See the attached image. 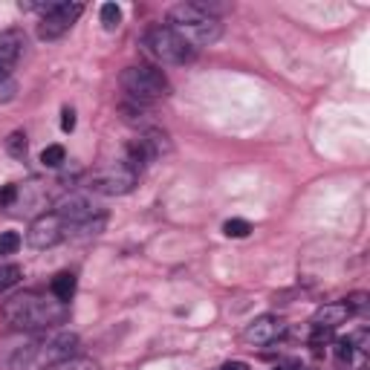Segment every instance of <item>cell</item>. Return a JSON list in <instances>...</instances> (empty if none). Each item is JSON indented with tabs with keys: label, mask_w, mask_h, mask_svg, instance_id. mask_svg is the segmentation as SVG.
Masks as SVG:
<instances>
[{
	"label": "cell",
	"mask_w": 370,
	"mask_h": 370,
	"mask_svg": "<svg viewBox=\"0 0 370 370\" xmlns=\"http://www.w3.org/2000/svg\"><path fill=\"white\" fill-rule=\"evenodd\" d=\"M76 350L79 336L70 330L23 333L0 341V364L4 370H49L64 359H72Z\"/></svg>",
	"instance_id": "6da1fadb"
},
{
	"label": "cell",
	"mask_w": 370,
	"mask_h": 370,
	"mask_svg": "<svg viewBox=\"0 0 370 370\" xmlns=\"http://www.w3.org/2000/svg\"><path fill=\"white\" fill-rule=\"evenodd\" d=\"M67 304L58 301L53 292L41 295L35 289L29 292H18L12 298L4 301L0 315L4 322L18 330V333H44V330H58L67 322Z\"/></svg>",
	"instance_id": "7a4b0ae2"
},
{
	"label": "cell",
	"mask_w": 370,
	"mask_h": 370,
	"mask_svg": "<svg viewBox=\"0 0 370 370\" xmlns=\"http://www.w3.org/2000/svg\"><path fill=\"white\" fill-rule=\"evenodd\" d=\"M165 27H171L180 38H185L194 49L214 44L220 38V32H223V23H220V18L214 15V9L209 4H180V6H174L168 12Z\"/></svg>",
	"instance_id": "3957f363"
},
{
	"label": "cell",
	"mask_w": 370,
	"mask_h": 370,
	"mask_svg": "<svg viewBox=\"0 0 370 370\" xmlns=\"http://www.w3.org/2000/svg\"><path fill=\"white\" fill-rule=\"evenodd\" d=\"M142 46L154 61L168 64V67H183V64H191L197 58V49L185 38H180L171 27H165V23L147 29L142 38Z\"/></svg>",
	"instance_id": "277c9868"
},
{
	"label": "cell",
	"mask_w": 370,
	"mask_h": 370,
	"mask_svg": "<svg viewBox=\"0 0 370 370\" xmlns=\"http://www.w3.org/2000/svg\"><path fill=\"white\" fill-rule=\"evenodd\" d=\"M121 87L133 98V102H157L171 93V84L165 79V72L151 67V64H136L121 72Z\"/></svg>",
	"instance_id": "5b68a950"
},
{
	"label": "cell",
	"mask_w": 370,
	"mask_h": 370,
	"mask_svg": "<svg viewBox=\"0 0 370 370\" xmlns=\"http://www.w3.org/2000/svg\"><path fill=\"white\" fill-rule=\"evenodd\" d=\"M139 174L131 171L125 162H116V165H107L102 171H95L93 180H90V188L98 191V194H110V197H119V194H128L133 191Z\"/></svg>",
	"instance_id": "8992f818"
},
{
	"label": "cell",
	"mask_w": 370,
	"mask_h": 370,
	"mask_svg": "<svg viewBox=\"0 0 370 370\" xmlns=\"http://www.w3.org/2000/svg\"><path fill=\"white\" fill-rule=\"evenodd\" d=\"M84 12L81 4H64V0H55L53 12H46L41 18V27H38V35L44 41H55L61 35H67L72 29V23L79 20V15Z\"/></svg>",
	"instance_id": "52a82bcc"
},
{
	"label": "cell",
	"mask_w": 370,
	"mask_h": 370,
	"mask_svg": "<svg viewBox=\"0 0 370 370\" xmlns=\"http://www.w3.org/2000/svg\"><path fill=\"white\" fill-rule=\"evenodd\" d=\"M67 237V223L55 214V211H49V214H41L32 220V226H29V246H35V249H49V246H55Z\"/></svg>",
	"instance_id": "ba28073f"
},
{
	"label": "cell",
	"mask_w": 370,
	"mask_h": 370,
	"mask_svg": "<svg viewBox=\"0 0 370 370\" xmlns=\"http://www.w3.org/2000/svg\"><path fill=\"white\" fill-rule=\"evenodd\" d=\"M284 333H286L284 318L260 315V318H255V322H249L243 327V341L252 344V348H269V344H275L278 338H284Z\"/></svg>",
	"instance_id": "9c48e42d"
},
{
	"label": "cell",
	"mask_w": 370,
	"mask_h": 370,
	"mask_svg": "<svg viewBox=\"0 0 370 370\" xmlns=\"http://www.w3.org/2000/svg\"><path fill=\"white\" fill-rule=\"evenodd\" d=\"M12 214H38L44 211L46 214V194L41 191L38 183H27V185H18V194H15V203L9 209ZM41 217V214H38Z\"/></svg>",
	"instance_id": "30bf717a"
},
{
	"label": "cell",
	"mask_w": 370,
	"mask_h": 370,
	"mask_svg": "<svg viewBox=\"0 0 370 370\" xmlns=\"http://www.w3.org/2000/svg\"><path fill=\"white\" fill-rule=\"evenodd\" d=\"M353 312H350V307L344 304V301H333V304H324L322 310H318L315 315H312V330H336V327H341L344 322H348Z\"/></svg>",
	"instance_id": "8fae6325"
},
{
	"label": "cell",
	"mask_w": 370,
	"mask_h": 370,
	"mask_svg": "<svg viewBox=\"0 0 370 370\" xmlns=\"http://www.w3.org/2000/svg\"><path fill=\"white\" fill-rule=\"evenodd\" d=\"M23 46H27V38L20 29H4L0 32V64L12 70L23 55Z\"/></svg>",
	"instance_id": "7c38bea8"
},
{
	"label": "cell",
	"mask_w": 370,
	"mask_h": 370,
	"mask_svg": "<svg viewBox=\"0 0 370 370\" xmlns=\"http://www.w3.org/2000/svg\"><path fill=\"white\" fill-rule=\"evenodd\" d=\"M139 142H142L145 154H147V159H151V162L171 151V139H168V133H162V131H157V128L145 131V133L139 136Z\"/></svg>",
	"instance_id": "4fadbf2b"
},
{
	"label": "cell",
	"mask_w": 370,
	"mask_h": 370,
	"mask_svg": "<svg viewBox=\"0 0 370 370\" xmlns=\"http://www.w3.org/2000/svg\"><path fill=\"white\" fill-rule=\"evenodd\" d=\"M49 292H53L58 301L67 304L72 295H76V275H72V272H58L53 278V284H49Z\"/></svg>",
	"instance_id": "5bb4252c"
},
{
	"label": "cell",
	"mask_w": 370,
	"mask_h": 370,
	"mask_svg": "<svg viewBox=\"0 0 370 370\" xmlns=\"http://www.w3.org/2000/svg\"><path fill=\"white\" fill-rule=\"evenodd\" d=\"M23 278V269L18 263H0V295L9 292L12 286H18Z\"/></svg>",
	"instance_id": "9a60e30c"
},
{
	"label": "cell",
	"mask_w": 370,
	"mask_h": 370,
	"mask_svg": "<svg viewBox=\"0 0 370 370\" xmlns=\"http://www.w3.org/2000/svg\"><path fill=\"white\" fill-rule=\"evenodd\" d=\"M27 147H29V142H27V133H23V131H15V133L6 139V154L15 157V159H23V157H27Z\"/></svg>",
	"instance_id": "2e32d148"
},
{
	"label": "cell",
	"mask_w": 370,
	"mask_h": 370,
	"mask_svg": "<svg viewBox=\"0 0 370 370\" xmlns=\"http://www.w3.org/2000/svg\"><path fill=\"white\" fill-rule=\"evenodd\" d=\"M64 159H67V151H64L61 145H46L44 154H41V162H44L46 168H61Z\"/></svg>",
	"instance_id": "e0dca14e"
},
{
	"label": "cell",
	"mask_w": 370,
	"mask_h": 370,
	"mask_svg": "<svg viewBox=\"0 0 370 370\" xmlns=\"http://www.w3.org/2000/svg\"><path fill=\"white\" fill-rule=\"evenodd\" d=\"M49 370H98V364L93 359H81V356H72V359H64L58 364H53Z\"/></svg>",
	"instance_id": "ac0fdd59"
},
{
	"label": "cell",
	"mask_w": 370,
	"mask_h": 370,
	"mask_svg": "<svg viewBox=\"0 0 370 370\" xmlns=\"http://www.w3.org/2000/svg\"><path fill=\"white\" fill-rule=\"evenodd\" d=\"M223 232H226V237H246V234L252 232V223H249V220L232 217V220H226V223H223Z\"/></svg>",
	"instance_id": "d6986e66"
},
{
	"label": "cell",
	"mask_w": 370,
	"mask_h": 370,
	"mask_svg": "<svg viewBox=\"0 0 370 370\" xmlns=\"http://www.w3.org/2000/svg\"><path fill=\"white\" fill-rule=\"evenodd\" d=\"M20 249V234L18 232H0V258L15 255Z\"/></svg>",
	"instance_id": "ffe728a7"
},
{
	"label": "cell",
	"mask_w": 370,
	"mask_h": 370,
	"mask_svg": "<svg viewBox=\"0 0 370 370\" xmlns=\"http://www.w3.org/2000/svg\"><path fill=\"white\" fill-rule=\"evenodd\" d=\"M98 15H102L105 29H116L119 23H121V9H119L116 4H105V6H102V12H98Z\"/></svg>",
	"instance_id": "44dd1931"
},
{
	"label": "cell",
	"mask_w": 370,
	"mask_h": 370,
	"mask_svg": "<svg viewBox=\"0 0 370 370\" xmlns=\"http://www.w3.org/2000/svg\"><path fill=\"white\" fill-rule=\"evenodd\" d=\"M15 194H18V185H4V188H0V209H12Z\"/></svg>",
	"instance_id": "7402d4cb"
},
{
	"label": "cell",
	"mask_w": 370,
	"mask_h": 370,
	"mask_svg": "<svg viewBox=\"0 0 370 370\" xmlns=\"http://www.w3.org/2000/svg\"><path fill=\"white\" fill-rule=\"evenodd\" d=\"M72 128H76V110H72V107H64V113H61V131H72Z\"/></svg>",
	"instance_id": "603a6c76"
},
{
	"label": "cell",
	"mask_w": 370,
	"mask_h": 370,
	"mask_svg": "<svg viewBox=\"0 0 370 370\" xmlns=\"http://www.w3.org/2000/svg\"><path fill=\"white\" fill-rule=\"evenodd\" d=\"M220 370H249V364H246V362H226Z\"/></svg>",
	"instance_id": "cb8c5ba5"
},
{
	"label": "cell",
	"mask_w": 370,
	"mask_h": 370,
	"mask_svg": "<svg viewBox=\"0 0 370 370\" xmlns=\"http://www.w3.org/2000/svg\"><path fill=\"white\" fill-rule=\"evenodd\" d=\"M272 370H289V364H278V367H272Z\"/></svg>",
	"instance_id": "d4e9b609"
}]
</instances>
